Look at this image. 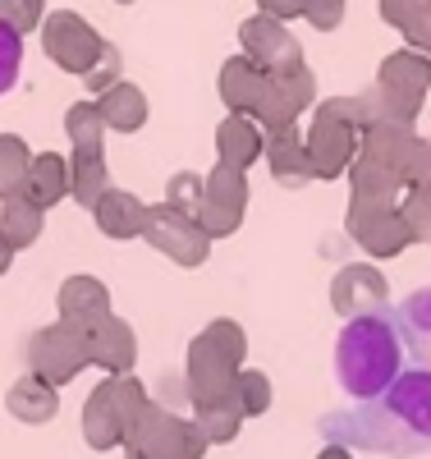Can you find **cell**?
Returning a JSON list of instances; mask_svg holds the SVG:
<instances>
[{
  "label": "cell",
  "instance_id": "1",
  "mask_svg": "<svg viewBox=\"0 0 431 459\" xmlns=\"http://www.w3.org/2000/svg\"><path fill=\"white\" fill-rule=\"evenodd\" d=\"M317 432L331 446L367 450L385 459H413L431 450V368L400 372L376 400H354L326 413Z\"/></svg>",
  "mask_w": 431,
  "mask_h": 459
},
{
  "label": "cell",
  "instance_id": "2",
  "mask_svg": "<svg viewBox=\"0 0 431 459\" xmlns=\"http://www.w3.org/2000/svg\"><path fill=\"white\" fill-rule=\"evenodd\" d=\"M400 372H404V359H400L395 313L381 308V313L344 322V331L335 340V377H340L344 395L376 400Z\"/></svg>",
  "mask_w": 431,
  "mask_h": 459
},
{
  "label": "cell",
  "instance_id": "3",
  "mask_svg": "<svg viewBox=\"0 0 431 459\" xmlns=\"http://www.w3.org/2000/svg\"><path fill=\"white\" fill-rule=\"evenodd\" d=\"M248 359V335L239 322L216 317L207 322L188 344V359H184V381H188V404H211L234 395V377L244 372Z\"/></svg>",
  "mask_w": 431,
  "mask_h": 459
},
{
  "label": "cell",
  "instance_id": "4",
  "mask_svg": "<svg viewBox=\"0 0 431 459\" xmlns=\"http://www.w3.org/2000/svg\"><path fill=\"white\" fill-rule=\"evenodd\" d=\"M367 129V106L363 97H331L317 106L312 115V129L303 134L307 138V157H312V175L317 179H340L349 175L358 157V138Z\"/></svg>",
  "mask_w": 431,
  "mask_h": 459
},
{
  "label": "cell",
  "instance_id": "5",
  "mask_svg": "<svg viewBox=\"0 0 431 459\" xmlns=\"http://www.w3.org/2000/svg\"><path fill=\"white\" fill-rule=\"evenodd\" d=\"M427 88H431V56H422V51L385 56L376 88L363 92L367 125H413L427 101Z\"/></svg>",
  "mask_w": 431,
  "mask_h": 459
},
{
  "label": "cell",
  "instance_id": "6",
  "mask_svg": "<svg viewBox=\"0 0 431 459\" xmlns=\"http://www.w3.org/2000/svg\"><path fill=\"white\" fill-rule=\"evenodd\" d=\"M207 437L193 418L175 413L170 404L161 400H142V409L134 413L129 423V437H125V450L129 459H203L207 455Z\"/></svg>",
  "mask_w": 431,
  "mask_h": 459
},
{
  "label": "cell",
  "instance_id": "7",
  "mask_svg": "<svg viewBox=\"0 0 431 459\" xmlns=\"http://www.w3.org/2000/svg\"><path fill=\"white\" fill-rule=\"evenodd\" d=\"M147 391H142V381L134 372L125 377H106L101 386L88 395L83 404V441L92 450H115V446H125L129 437V423H134V413L142 409Z\"/></svg>",
  "mask_w": 431,
  "mask_h": 459
},
{
  "label": "cell",
  "instance_id": "8",
  "mask_svg": "<svg viewBox=\"0 0 431 459\" xmlns=\"http://www.w3.org/2000/svg\"><path fill=\"white\" fill-rule=\"evenodd\" d=\"M344 230L367 257H400L413 244L409 225L400 216V198H385V194H354V188H349Z\"/></svg>",
  "mask_w": 431,
  "mask_h": 459
},
{
  "label": "cell",
  "instance_id": "9",
  "mask_svg": "<svg viewBox=\"0 0 431 459\" xmlns=\"http://www.w3.org/2000/svg\"><path fill=\"white\" fill-rule=\"evenodd\" d=\"M358 157L390 170L404 188L431 184V143L413 125H367L363 138H358Z\"/></svg>",
  "mask_w": 431,
  "mask_h": 459
},
{
  "label": "cell",
  "instance_id": "10",
  "mask_svg": "<svg viewBox=\"0 0 431 459\" xmlns=\"http://www.w3.org/2000/svg\"><path fill=\"white\" fill-rule=\"evenodd\" d=\"M23 359H28V372H37L42 381H51V386H69V381L83 372V368H92L88 335L65 326V322L32 331L28 344H23Z\"/></svg>",
  "mask_w": 431,
  "mask_h": 459
},
{
  "label": "cell",
  "instance_id": "11",
  "mask_svg": "<svg viewBox=\"0 0 431 459\" xmlns=\"http://www.w3.org/2000/svg\"><path fill=\"white\" fill-rule=\"evenodd\" d=\"M142 239L161 253V257L179 262V266H203V262L211 257V244H216L207 230H203L198 216H188V212H179V207H170V203L147 207Z\"/></svg>",
  "mask_w": 431,
  "mask_h": 459
},
{
  "label": "cell",
  "instance_id": "12",
  "mask_svg": "<svg viewBox=\"0 0 431 459\" xmlns=\"http://www.w3.org/2000/svg\"><path fill=\"white\" fill-rule=\"evenodd\" d=\"M42 47H47V56H51L65 74H78V79H83V74L101 60V51H106L101 32H97L83 14H73V10H60V14L47 19Z\"/></svg>",
  "mask_w": 431,
  "mask_h": 459
},
{
  "label": "cell",
  "instance_id": "13",
  "mask_svg": "<svg viewBox=\"0 0 431 459\" xmlns=\"http://www.w3.org/2000/svg\"><path fill=\"white\" fill-rule=\"evenodd\" d=\"M244 212H248V179L244 170H229L216 161V170L203 179V230L211 239H229L234 230L244 225Z\"/></svg>",
  "mask_w": 431,
  "mask_h": 459
},
{
  "label": "cell",
  "instance_id": "14",
  "mask_svg": "<svg viewBox=\"0 0 431 459\" xmlns=\"http://www.w3.org/2000/svg\"><path fill=\"white\" fill-rule=\"evenodd\" d=\"M312 101H317V79H312L307 65L285 69V74H271V79H266V97H262V110H257V125H262V129L298 125V115H303Z\"/></svg>",
  "mask_w": 431,
  "mask_h": 459
},
{
  "label": "cell",
  "instance_id": "15",
  "mask_svg": "<svg viewBox=\"0 0 431 459\" xmlns=\"http://www.w3.org/2000/svg\"><path fill=\"white\" fill-rule=\"evenodd\" d=\"M239 42H244V56L257 69H266V74H285V69L303 65V47L294 42V32L280 19H271V14H253L239 28Z\"/></svg>",
  "mask_w": 431,
  "mask_h": 459
},
{
  "label": "cell",
  "instance_id": "16",
  "mask_svg": "<svg viewBox=\"0 0 431 459\" xmlns=\"http://www.w3.org/2000/svg\"><path fill=\"white\" fill-rule=\"evenodd\" d=\"M385 276L376 272L372 262H349L340 266V276L331 281V308L340 317H367V313H381L385 308Z\"/></svg>",
  "mask_w": 431,
  "mask_h": 459
},
{
  "label": "cell",
  "instance_id": "17",
  "mask_svg": "<svg viewBox=\"0 0 431 459\" xmlns=\"http://www.w3.org/2000/svg\"><path fill=\"white\" fill-rule=\"evenodd\" d=\"M56 308H60V322L73 326V331H92L97 322L110 317V290L97 281V276H69L60 290H56Z\"/></svg>",
  "mask_w": 431,
  "mask_h": 459
},
{
  "label": "cell",
  "instance_id": "18",
  "mask_svg": "<svg viewBox=\"0 0 431 459\" xmlns=\"http://www.w3.org/2000/svg\"><path fill=\"white\" fill-rule=\"evenodd\" d=\"M266 166L276 175L280 188H307L312 179V157H307V138L298 134V125H285V129H266Z\"/></svg>",
  "mask_w": 431,
  "mask_h": 459
},
{
  "label": "cell",
  "instance_id": "19",
  "mask_svg": "<svg viewBox=\"0 0 431 459\" xmlns=\"http://www.w3.org/2000/svg\"><path fill=\"white\" fill-rule=\"evenodd\" d=\"M88 359H92V368H101L106 377L134 372V363H138V335H134V326L120 322V317L97 322V326L88 331Z\"/></svg>",
  "mask_w": 431,
  "mask_h": 459
},
{
  "label": "cell",
  "instance_id": "20",
  "mask_svg": "<svg viewBox=\"0 0 431 459\" xmlns=\"http://www.w3.org/2000/svg\"><path fill=\"white\" fill-rule=\"evenodd\" d=\"M262 152H266V129L253 115H225L216 129V161L229 170H248Z\"/></svg>",
  "mask_w": 431,
  "mask_h": 459
},
{
  "label": "cell",
  "instance_id": "21",
  "mask_svg": "<svg viewBox=\"0 0 431 459\" xmlns=\"http://www.w3.org/2000/svg\"><path fill=\"white\" fill-rule=\"evenodd\" d=\"M266 79H271V74L257 69L248 56L225 60V69H220V101L229 106V115H253V120H257L262 97H266Z\"/></svg>",
  "mask_w": 431,
  "mask_h": 459
},
{
  "label": "cell",
  "instance_id": "22",
  "mask_svg": "<svg viewBox=\"0 0 431 459\" xmlns=\"http://www.w3.org/2000/svg\"><path fill=\"white\" fill-rule=\"evenodd\" d=\"M92 221L106 239H138L147 225V207L142 198H134L129 188H106L101 203L92 207Z\"/></svg>",
  "mask_w": 431,
  "mask_h": 459
},
{
  "label": "cell",
  "instance_id": "23",
  "mask_svg": "<svg viewBox=\"0 0 431 459\" xmlns=\"http://www.w3.org/2000/svg\"><path fill=\"white\" fill-rule=\"evenodd\" d=\"M56 391H60V386L42 381L37 372H23L14 386H10V395H5V409H10V418H19V423L42 428V423H51L56 409H60V395H56Z\"/></svg>",
  "mask_w": 431,
  "mask_h": 459
},
{
  "label": "cell",
  "instance_id": "24",
  "mask_svg": "<svg viewBox=\"0 0 431 459\" xmlns=\"http://www.w3.org/2000/svg\"><path fill=\"white\" fill-rule=\"evenodd\" d=\"M395 326H400V340L418 368H431V285L427 290H413L400 308H395Z\"/></svg>",
  "mask_w": 431,
  "mask_h": 459
},
{
  "label": "cell",
  "instance_id": "25",
  "mask_svg": "<svg viewBox=\"0 0 431 459\" xmlns=\"http://www.w3.org/2000/svg\"><path fill=\"white\" fill-rule=\"evenodd\" d=\"M19 194L32 203V207H42L51 212L65 194H69V161L60 157V152H42V157H32L28 175H23V188Z\"/></svg>",
  "mask_w": 431,
  "mask_h": 459
},
{
  "label": "cell",
  "instance_id": "26",
  "mask_svg": "<svg viewBox=\"0 0 431 459\" xmlns=\"http://www.w3.org/2000/svg\"><path fill=\"white\" fill-rule=\"evenodd\" d=\"M97 106H101L106 129H115V134H138L147 125V97H142V88H134L125 79L115 83V88H106Z\"/></svg>",
  "mask_w": 431,
  "mask_h": 459
},
{
  "label": "cell",
  "instance_id": "27",
  "mask_svg": "<svg viewBox=\"0 0 431 459\" xmlns=\"http://www.w3.org/2000/svg\"><path fill=\"white\" fill-rule=\"evenodd\" d=\"M106 188H110L106 152H73V161H69V198L78 207H97Z\"/></svg>",
  "mask_w": 431,
  "mask_h": 459
},
{
  "label": "cell",
  "instance_id": "28",
  "mask_svg": "<svg viewBox=\"0 0 431 459\" xmlns=\"http://www.w3.org/2000/svg\"><path fill=\"white\" fill-rule=\"evenodd\" d=\"M42 225H47V212L32 207L23 194L0 198V235L14 244V253H19V248H32L37 239H42Z\"/></svg>",
  "mask_w": 431,
  "mask_h": 459
},
{
  "label": "cell",
  "instance_id": "29",
  "mask_svg": "<svg viewBox=\"0 0 431 459\" xmlns=\"http://www.w3.org/2000/svg\"><path fill=\"white\" fill-rule=\"evenodd\" d=\"M193 423L203 428V437L211 446H229L244 428V409H239V395H225V400H211V404H198L193 409Z\"/></svg>",
  "mask_w": 431,
  "mask_h": 459
},
{
  "label": "cell",
  "instance_id": "30",
  "mask_svg": "<svg viewBox=\"0 0 431 459\" xmlns=\"http://www.w3.org/2000/svg\"><path fill=\"white\" fill-rule=\"evenodd\" d=\"M65 134L73 143V152H101L106 147V120L97 101H78L65 110Z\"/></svg>",
  "mask_w": 431,
  "mask_h": 459
},
{
  "label": "cell",
  "instance_id": "31",
  "mask_svg": "<svg viewBox=\"0 0 431 459\" xmlns=\"http://www.w3.org/2000/svg\"><path fill=\"white\" fill-rule=\"evenodd\" d=\"M32 166V152L19 134H0V198H14L23 188V175Z\"/></svg>",
  "mask_w": 431,
  "mask_h": 459
},
{
  "label": "cell",
  "instance_id": "32",
  "mask_svg": "<svg viewBox=\"0 0 431 459\" xmlns=\"http://www.w3.org/2000/svg\"><path fill=\"white\" fill-rule=\"evenodd\" d=\"M400 216L413 244H431V184H409L400 194Z\"/></svg>",
  "mask_w": 431,
  "mask_h": 459
},
{
  "label": "cell",
  "instance_id": "33",
  "mask_svg": "<svg viewBox=\"0 0 431 459\" xmlns=\"http://www.w3.org/2000/svg\"><path fill=\"white\" fill-rule=\"evenodd\" d=\"M234 395H239L244 418H262L271 409V377L257 372V368H244L239 377H234Z\"/></svg>",
  "mask_w": 431,
  "mask_h": 459
},
{
  "label": "cell",
  "instance_id": "34",
  "mask_svg": "<svg viewBox=\"0 0 431 459\" xmlns=\"http://www.w3.org/2000/svg\"><path fill=\"white\" fill-rule=\"evenodd\" d=\"M166 203L188 212V216H198L203 212V175H193V170H175L166 179Z\"/></svg>",
  "mask_w": 431,
  "mask_h": 459
},
{
  "label": "cell",
  "instance_id": "35",
  "mask_svg": "<svg viewBox=\"0 0 431 459\" xmlns=\"http://www.w3.org/2000/svg\"><path fill=\"white\" fill-rule=\"evenodd\" d=\"M19 65H23V32H14L0 19V97L19 83Z\"/></svg>",
  "mask_w": 431,
  "mask_h": 459
},
{
  "label": "cell",
  "instance_id": "36",
  "mask_svg": "<svg viewBox=\"0 0 431 459\" xmlns=\"http://www.w3.org/2000/svg\"><path fill=\"white\" fill-rule=\"evenodd\" d=\"M120 69H125V65H120V51H115V47L106 42L101 60H97V65H92V69L83 74V83H88V92H97V97H101L106 88H115V83H120Z\"/></svg>",
  "mask_w": 431,
  "mask_h": 459
},
{
  "label": "cell",
  "instance_id": "37",
  "mask_svg": "<svg viewBox=\"0 0 431 459\" xmlns=\"http://www.w3.org/2000/svg\"><path fill=\"white\" fill-rule=\"evenodd\" d=\"M42 5L47 0H0V19H5L14 32H32L42 23Z\"/></svg>",
  "mask_w": 431,
  "mask_h": 459
},
{
  "label": "cell",
  "instance_id": "38",
  "mask_svg": "<svg viewBox=\"0 0 431 459\" xmlns=\"http://www.w3.org/2000/svg\"><path fill=\"white\" fill-rule=\"evenodd\" d=\"M303 19H307L312 28L331 32V28H340V19H344V0H303Z\"/></svg>",
  "mask_w": 431,
  "mask_h": 459
},
{
  "label": "cell",
  "instance_id": "39",
  "mask_svg": "<svg viewBox=\"0 0 431 459\" xmlns=\"http://www.w3.org/2000/svg\"><path fill=\"white\" fill-rule=\"evenodd\" d=\"M427 5V0H381V19L390 23V28H409L413 19H418V10Z\"/></svg>",
  "mask_w": 431,
  "mask_h": 459
},
{
  "label": "cell",
  "instance_id": "40",
  "mask_svg": "<svg viewBox=\"0 0 431 459\" xmlns=\"http://www.w3.org/2000/svg\"><path fill=\"white\" fill-rule=\"evenodd\" d=\"M404 37H409V47L413 51H422V56H431V0L418 10V19L404 28Z\"/></svg>",
  "mask_w": 431,
  "mask_h": 459
},
{
  "label": "cell",
  "instance_id": "41",
  "mask_svg": "<svg viewBox=\"0 0 431 459\" xmlns=\"http://www.w3.org/2000/svg\"><path fill=\"white\" fill-rule=\"evenodd\" d=\"M257 5H262V14L280 19V23H289V19L303 14V0H257Z\"/></svg>",
  "mask_w": 431,
  "mask_h": 459
},
{
  "label": "cell",
  "instance_id": "42",
  "mask_svg": "<svg viewBox=\"0 0 431 459\" xmlns=\"http://www.w3.org/2000/svg\"><path fill=\"white\" fill-rule=\"evenodd\" d=\"M10 262H14V244H10L5 235H0V276L10 272Z\"/></svg>",
  "mask_w": 431,
  "mask_h": 459
},
{
  "label": "cell",
  "instance_id": "43",
  "mask_svg": "<svg viewBox=\"0 0 431 459\" xmlns=\"http://www.w3.org/2000/svg\"><path fill=\"white\" fill-rule=\"evenodd\" d=\"M317 459H354V450H344V446H331V441H326V450H322Z\"/></svg>",
  "mask_w": 431,
  "mask_h": 459
},
{
  "label": "cell",
  "instance_id": "44",
  "mask_svg": "<svg viewBox=\"0 0 431 459\" xmlns=\"http://www.w3.org/2000/svg\"><path fill=\"white\" fill-rule=\"evenodd\" d=\"M120 5H129V0H120Z\"/></svg>",
  "mask_w": 431,
  "mask_h": 459
}]
</instances>
